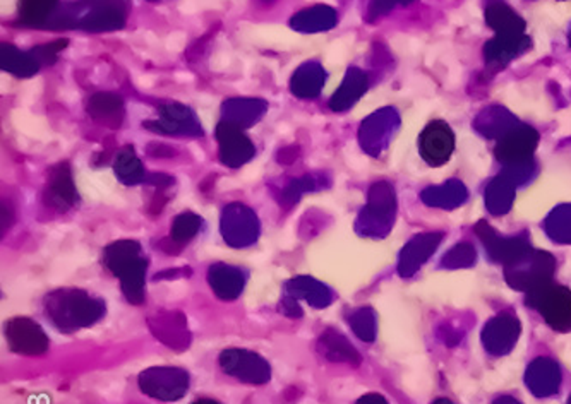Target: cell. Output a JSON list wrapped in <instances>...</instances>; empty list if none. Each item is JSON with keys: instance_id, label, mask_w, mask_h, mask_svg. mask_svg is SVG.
<instances>
[{"instance_id": "cell-17", "label": "cell", "mask_w": 571, "mask_h": 404, "mask_svg": "<svg viewBox=\"0 0 571 404\" xmlns=\"http://www.w3.org/2000/svg\"><path fill=\"white\" fill-rule=\"evenodd\" d=\"M335 23H336L335 11L328 5H314V7L302 9L290 19V27L300 33L327 31L329 27H335Z\"/></svg>"}, {"instance_id": "cell-25", "label": "cell", "mask_w": 571, "mask_h": 404, "mask_svg": "<svg viewBox=\"0 0 571 404\" xmlns=\"http://www.w3.org/2000/svg\"><path fill=\"white\" fill-rule=\"evenodd\" d=\"M297 153H299V148L297 146H290V148H285L280 151V163H292L296 162L297 158Z\"/></svg>"}, {"instance_id": "cell-14", "label": "cell", "mask_w": 571, "mask_h": 404, "mask_svg": "<svg viewBox=\"0 0 571 404\" xmlns=\"http://www.w3.org/2000/svg\"><path fill=\"white\" fill-rule=\"evenodd\" d=\"M89 117L110 129H119L126 117V107L119 95L95 93L88 102Z\"/></svg>"}, {"instance_id": "cell-1", "label": "cell", "mask_w": 571, "mask_h": 404, "mask_svg": "<svg viewBox=\"0 0 571 404\" xmlns=\"http://www.w3.org/2000/svg\"><path fill=\"white\" fill-rule=\"evenodd\" d=\"M127 5L122 0H78L58 5L45 29H82L89 33L126 27Z\"/></svg>"}, {"instance_id": "cell-18", "label": "cell", "mask_w": 571, "mask_h": 404, "mask_svg": "<svg viewBox=\"0 0 571 404\" xmlns=\"http://www.w3.org/2000/svg\"><path fill=\"white\" fill-rule=\"evenodd\" d=\"M325 71L318 64H304L294 72L290 89L299 98H314L320 95L325 84Z\"/></svg>"}, {"instance_id": "cell-7", "label": "cell", "mask_w": 571, "mask_h": 404, "mask_svg": "<svg viewBox=\"0 0 571 404\" xmlns=\"http://www.w3.org/2000/svg\"><path fill=\"white\" fill-rule=\"evenodd\" d=\"M455 149V134L451 127L441 120H433L426 126L419 137L421 156L431 166H441L451 158Z\"/></svg>"}, {"instance_id": "cell-10", "label": "cell", "mask_w": 571, "mask_h": 404, "mask_svg": "<svg viewBox=\"0 0 571 404\" xmlns=\"http://www.w3.org/2000/svg\"><path fill=\"white\" fill-rule=\"evenodd\" d=\"M78 201L76 187L73 182V173L69 163H58L49 173V182L45 187V204L55 211L64 213L71 210Z\"/></svg>"}, {"instance_id": "cell-6", "label": "cell", "mask_w": 571, "mask_h": 404, "mask_svg": "<svg viewBox=\"0 0 571 404\" xmlns=\"http://www.w3.org/2000/svg\"><path fill=\"white\" fill-rule=\"evenodd\" d=\"M218 156L227 166L237 168L254 156V144L243 127L221 120L217 126Z\"/></svg>"}, {"instance_id": "cell-2", "label": "cell", "mask_w": 571, "mask_h": 404, "mask_svg": "<svg viewBox=\"0 0 571 404\" xmlns=\"http://www.w3.org/2000/svg\"><path fill=\"white\" fill-rule=\"evenodd\" d=\"M104 261L115 276L122 281V290L129 301H143V285L146 274V259L141 254L139 243L122 240L109 245Z\"/></svg>"}, {"instance_id": "cell-22", "label": "cell", "mask_w": 571, "mask_h": 404, "mask_svg": "<svg viewBox=\"0 0 571 404\" xmlns=\"http://www.w3.org/2000/svg\"><path fill=\"white\" fill-rule=\"evenodd\" d=\"M212 286L217 290L218 295L223 298L235 297L243 290V278L237 270L227 268V266H215L210 272Z\"/></svg>"}, {"instance_id": "cell-12", "label": "cell", "mask_w": 571, "mask_h": 404, "mask_svg": "<svg viewBox=\"0 0 571 404\" xmlns=\"http://www.w3.org/2000/svg\"><path fill=\"white\" fill-rule=\"evenodd\" d=\"M539 142V134L532 127H520L503 135L496 148L498 160L510 164L530 160Z\"/></svg>"}, {"instance_id": "cell-23", "label": "cell", "mask_w": 571, "mask_h": 404, "mask_svg": "<svg viewBox=\"0 0 571 404\" xmlns=\"http://www.w3.org/2000/svg\"><path fill=\"white\" fill-rule=\"evenodd\" d=\"M199 226H201V217L194 213H182L177 216L172 226V240L179 245L189 242L190 239L199 232Z\"/></svg>"}, {"instance_id": "cell-5", "label": "cell", "mask_w": 571, "mask_h": 404, "mask_svg": "<svg viewBox=\"0 0 571 404\" xmlns=\"http://www.w3.org/2000/svg\"><path fill=\"white\" fill-rule=\"evenodd\" d=\"M47 314L62 329L81 327L95 323L102 316V307L81 292H62L47 301Z\"/></svg>"}, {"instance_id": "cell-11", "label": "cell", "mask_w": 571, "mask_h": 404, "mask_svg": "<svg viewBox=\"0 0 571 404\" xmlns=\"http://www.w3.org/2000/svg\"><path fill=\"white\" fill-rule=\"evenodd\" d=\"M5 336L9 347L23 354H42L47 350L49 341L42 327L29 319H12L7 323Z\"/></svg>"}, {"instance_id": "cell-19", "label": "cell", "mask_w": 571, "mask_h": 404, "mask_svg": "<svg viewBox=\"0 0 571 404\" xmlns=\"http://www.w3.org/2000/svg\"><path fill=\"white\" fill-rule=\"evenodd\" d=\"M58 5H60L58 0H19L18 2L19 23L27 27L45 29Z\"/></svg>"}, {"instance_id": "cell-16", "label": "cell", "mask_w": 571, "mask_h": 404, "mask_svg": "<svg viewBox=\"0 0 571 404\" xmlns=\"http://www.w3.org/2000/svg\"><path fill=\"white\" fill-rule=\"evenodd\" d=\"M266 110H268V103L263 100L234 98L223 103V120L232 122L244 129L256 124L265 115Z\"/></svg>"}, {"instance_id": "cell-9", "label": "cell", "mask_w": 571, "mask_h": 404, "mask_svg": "<svg viewBox=\"0 0 571 404\" xmlns=\"http://www.w3.org/2000/svg\"><path fill=\"white\" fill-rule=\"evenodd\" d=\"M188 374L175 369H153L141 376V389L153 398L179 400L188 389Z\"/></svg>"}, {"instance_id": "cell-8", "label": "cell", "mask_w": 571, "mask_h": 404, "mask_svg": "<svg viewBox=\"0 0 571 404\" xmlns=\"http://www.w3.org/2000/svg\"><path fill=\"white\" fill-rule=\"evenodd\" d=\"M143 127L164 135H203L194 111L181 103L162 105L160 117L143 124Z\"/></svg>"}, {"instance_id": "cell-3", "label": "cell", "mask_w": 571, "mask_h": 404, "mask_svg": "<svg viewBox=\"0 0 571 404\" xmlns=\"http://www.w3.org/2000/svg\"><path fill=\"white\" fill-rule=\"evenodd\" d=\"M529 305L534 307L554 331H571V292L549 279L530 283Z\"/></svg>"}, {"instance_id": "cell-26", "label": "cell", "mask_w": 571, "mask_h": 404, "mask_svg": "<svg viewBox=\"0 0 571 404\" xmlns=\"http://www.w3.org/2000/svg\"><path fill=\"white\" fill-rule=\"evenodd\" d=\"M357 404H386V401H384L381 396L373 394V396H366V398L359 400V403Z\"/></svg>"}, {"instance_id": "cell-27", "label": "cell", "mask_w": 571, "mask_h": 404, "mask_svg": "<svg viewBox=\"0 0 571 404\" xmlns=\"http://www.w3.org/2000/svg\"><path fill=\"white\" fill-rule=\"evenodd\" d=\"M192 404H218L217 401H212V400H199V401H196V403Z\"/></svg>"}, {"instance_id": "cell-31", "label": "cell", "mask_w": 571, "mask_h": 404, "mask_svg": "<svg viewBox=\"0 0 571 404\" xmlns=\"http://www.w3.org/2000/svg\"><path fill=\"white\" fill-rule=\"evenodd\" d=\"M266 2H270V0H266Z\"/></svg>"}, {"instance_id": "cell-13", "label": "cell", "mask_w": 571, "mask_h": 404, "mask_svg": "<svg viewBox=\"0 0 571 404\" xmlns=\"http://www.w3.org/2000/svg\"><path fill=\"white\" fill-rule=\"evenodd\" d=\"M220 362L225 372L235 377L245 378L247 382H266V378L270 377L268 365L259 356L249 351H225Z\"/></svg>"}, {"instance_id": "cell-15", "label": "cell", "mask_w": 571, "mask_h": 404, "mask_svg": "<svg viewBox=\"0 0 571 404\" xmlns=\"http://www.w3.org/2000/svg\"><path fill=\"white\" fill-rule=\"evenodd\" d=\"M0 67L2 71L16 76V78H31L40 69L42 64L33 54V50H19L18 47L11 43H2L0 49Z\"/></svg>"}, {"instance_id": "cell-29", "label": "cell", "mask_w": 571, "mask_h": 404, "mask_svg": "<svg viewBox=\"0 0 571 404\" xmlns=\"http://www.w3.org/2000/svg\"><path fill=\"white\" fill-rule=\"evenodd\" d=\"M436 404H451L450 401H437Z\"/></svg>"}, {"instance_id": "cell-24", "label": "cell", "mask_w": 571, "mask_h": 404, "mask_svg": "<svg viewBox=\"0 0 571 404\" xmlns=\"http://www.w3.org/2000/svg\"><path fill=\"white\" fill-rule=\"evenodd\" d=\"M69 45L67 40H57V42H50V43H45V45H38V47H33V54L38 58V62L43 65H54L58 58V54Z\"/></svg>"}, {"instance_id": "cell-28", "label": "cell", "mask_w": 571, "mask_h": 404, "mask_svg": "<svg viewBox=\"0 0 571 404\" xmlns=\"http://www.w3.org/2000/svg\"><path fill=\"white\" fill-rule=\"evenodd\" d=\"M395 2H402V4H408V2H412V0H395Z\"/></svg>"}, {"instance_id": "cell-30", "label": "cell", "mask_w": 571, "mask_h": 404, "mask_svg": "<svg viewBox=\"0 0 571 404\" xmlns=\"http://www.w3.org/2000/svg\"><path fill=\"white\" fill-rule=\"evenodd\" d=\"M150 2H157V0H150Z\"/></svg>"}, {"instance_id": "cell-20", "label": "cell", "mask_w": 571, "mask_h": 404, "mask_svg": "<svg viewBox=\"0 0 571 404\" xmlns=\"http://www.w3.org/2000/svg\"><path fill=\"white\" fill-rule=\"evenodd\" d=\"M115 173H117L119 180L124 182L126 186H136L141 182H150L133 146H124L119 151V156L115 160Z\"/></svg>"}, {"instance_id": "cell-21", "label": "cell", "mask_w": 571, "mask_h": 404, "mask_svg": "<svg viewBox=\"0 0 571 404\" xmlns=\"http://www.w3.org/2000/svg\"><path fill=\"white\" fill-rule=\"evenodd\" d=\"M364 91H366V74H362L357 69H351L342 88L331 96L329 107L335 111L345 110L351 107Z\"/></svg>"}, {"instance_id": "cell-4", "label": "cell", "mask_w": 571, "mask_h": 404, "mask_svg": "<svg viewBox=\"0 0 571 404\" xmlns=\"http://www.w3.org/2000/svg\"><path fill=\"white\" fill-rule=\"evenodd\" d=\"M486 21L496 33V40L486 47V57L496 58L506 52H515L527 42L523 36L525 21L506 4H494L486 11Z\"/></svg>"}]
</instances>
